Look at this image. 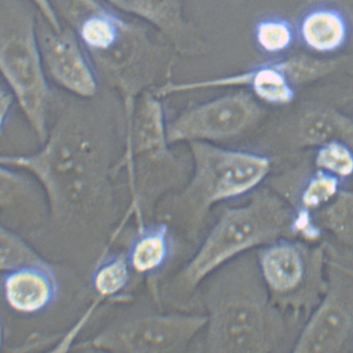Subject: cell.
<instances>
[{"instance_id":"cell-19","label":"cell","mask_w":353,"mask_h":353,"mask_svg":"<svg viewBox=\"0 0 353 353\" xmlns=\"http://www.w3.org/2000/svg\"><path fill=\"white\" fill-rule=\"evenodd\" d=\"M316 224L324 239L353 248V194L343 188L338 194L314 213Z\"/></svg>"},{"instance_id":"cell-13","label":"cell","mask_w":353,"mask_h":353,"mask_svg":"<svg viewBox=\"0 0 353 353\" xmlns=\"http://www.w3.org/2000/svg\"><path fill=\"white\" fill-rule=\"evenodd\" d=\"M182 247L168 224L153 220L136 225L123 250L132 274L147 281L153 301L157 304L161 279Z\"/></svg>"},{"instance_id":"cell-12","label":"cell","mask_w":353,"mask_h":353,"mask_svg":"<svg viewBox=\"0 0 353 353\" xmlns=\"http://www.w3.org/2000/svg\"><path fill=\"white\" fill-rule=\"evenodd\" d=\"M40 54L44 69L63 90L79 99H90L97 92L94 68L74 32L55 31L46 23L37 26Z\"/></svg>"},{"instance_id":"cell-9","label":"cell","mask_w":353,"mask_h":353,"mask_svg":"<svg viewBox=\"0 0 353 353\" xmlns=\"http://www.w3.org/2000/svg\"><path fill=\"white\" fill-rule=\"evenodd\" d=\"M327 258V290L304 323L294 353L353 352V248L322 241Z\"/></svg>"},{"instance_id":"cell-26","label":"cell","mask_w":353,"mask_h":353,"mask_svg":"<svg viewBox=\"0 0 353 353\" xmlns=\"http://www.w3.org/2000/svg\"><path fill=\"white\" fill-rule=\"evenodd\" d=\"M14 101V97L9 89L0 85V133L5 127Z\"/></svg>"},{"instance_id":"cell-15","label":"cell","mask_w":353,"mask_h":353,"mask_svg":"<svg viewBox=\"0 0 353 353\" xmlns=\"http://www.w3.org/2000/svg\"><path fill=\"white\" fill-rule=\"evenodd\" d=\"M113 9L156 28L178 50L196 52L203 44L186 21L180 0H104Z\"/></svg>"},{"instance_id":"cell-5","label":"cell","mask_w":353,"mask_h":353,"mask_svg":"<svg viewBox=\"0 0 353 353\" xmlns=\"http://www.w3.org/2000/svg\"><path fill=\"white\" fill-rule=\"evenodd\" d=\"M188 144L192 158L188 180L158 204L154 218L168 224L182 245L197 246L211 210L261 188L273 164L261 154L205 141Z\"/></svg>"},{"instance_id":"cell-1","label":"cell","mask_w":353,"mask_h":353,"mask_svg":"<svg viewBox=\"0 0 353 353\" xmlns=\"http://www.w3.org/2000/svg\"><path fill=\"white\" fill-rule=\"evenodd\" d=\"M41 147L0 155V163L28 174L42 190L52 225L84 239L96 261L110 252L123 214L117 201L116 164L90 133L72 121L56 125Z\"/></svg>"},{"instance_id":"cell-6","label":"cell","mask_w":353,"mask_h":353,"mask_svg":"<svg viewBox=\"0 0 353 353\" xmlns=\"http://www.w3.org/2000/svg\"><path fill=\"white\" fill-rule=\"evenodd\" d=\"M32 8L28 0H0V76L42 144L50 133L52 95Z\"/></svg>"},{"instance_id":"cell-8","label":"cell","mask_w":353,"mask_h":353,"mask_svg":"<svg viewBox=\"0 0 353 353\" xmlns=\"http://www.w3.org/2000/svg\"><path fill=\"white\" fill-rule=\"evenodd\" d=\"M255 256L272 300L303 327L327 290L323 242L282 238L255 250Z\"/></svg>"},{"instance_id":"cell-18","label":"cell","mask_w":353,"mask_h":353,"mask_svg":"<svg viewBox=\"0 0 353 353\" xmlns=\"http://www.w3.org/2000/svg\"><path fill=\"white\" fill-rule=\"evenodd\" d=\"M300 34L305 46L319 54L335 52L344 46L348 34L346 19L339 10L318 8L304 16Z\"/></svg>"},{"instance_id":"cell-2","label":"cell","mask_w":353,"mask_h":353,"mask_svg":"<svg viewBox=\"0 0 353 353\" xmlns=\"http://www.w3.org/2000/svg\"><path fill=\"white\" fill-rule=\"evenodd\" d=\"M192 311L206 323L190 352L291 353L302 325L272 300L255 250L225 263L199 286Z\"/></svg>"},{"instance_id":"cell-11","label":"cell","mask_w":353,"mask_h":353,"mask_svg":"<svg viewBox=\"0 0 353 353\" xmlns=\"http://www.w3.org/2000/svg\"><path fill=\"white\" fill-rule=\"evenodd\" d=\"M263 110L246 92L217 97L194 105L166 123L169 145L205 141L216 144L241 135L256 124Z\"/></svg>"},{"instance_id":"cell-3","label":"cell","mask_w":353,"mask_h":353,"mask_svg":"<svg viewBox=\"0 0 353 353\" xmlns=\"http://www.w3.org/2000/svg\"><path fill=\"white\" fill-rule=\"evenodd\" d=\"M294 209L271 188H259L241 205L227 207L183 265L161 283L158 301L166 310L192 311L201 283L225 263L282 238H294Z\"/></svg>"},{"instance_id":"cell-4","label":"cell","mask_w":353,"mask_h":353,"mask_svg":"<svg viewBox=\"0 0 353 353\" xmlns=\"http://www.w3.org/2000/svg\"><path fill=\"white\" fill-rule=\"evenodd\" d=\"M81 46L125 108L169 72L165 51L151 32L101 0H59Z\"/></svg>"},{"instance_id":"cell-17","label":"cell","mask_w":353,"mask_h":353,"mask_svg":"<svg viewBox=\"0 0 353 353\" xmlns=\"http://www.w3.org/2000/svg\"><path fill=\"white\" fill-rule=\"evenodd\" d=\"M134 274L124 250L104 255L90 274V285L95 300L92 304L99 307L103 302H130L128 289Z\"/></svg>"},{"instance_id":"cell-21","label":"cell","mask_w":353,"mask_h":353,"mask_svg":"<svg viewBox=\"0 0 353 353\" xmlns=\"http://www.w3.org/2000/svg\"><path fill=\"white\" fill-rule=\"evenodd\" d=\"M46 259L26 239L0 223V273L3 274L27 263Z\"/></svg>"},{"instance_id":"cell-20","label":"cell","mask_w":353,"mask_h":353,"mask_svg":"<svg viewBox=\"0 0 353 353\" xmlns=\"http://www.w3.org/2000/svg\"><path fill=\"white\" fill-rule=\"evenodd\" d=\"M343 182L332 174L314 168L297 184L295 192L288 202L294 209H299L314 213L330 203L343 188Z\"/></svg>"},{"instance_id":"cell-7","label":"cell","mask_w":353,"mask_h":353,"mask_svg":"<svg viewBox=\"0 0 353 353\" xmlns=\"http://www.w3.org/2000/svg\"><path fill=\"white\" fill-rule=\"evenodd\" d=\"M203 312L166 310L155 302L121 312L95 335L70 351L114 353H183L205 326Z\"/></svg>"},{"instance_id":"cell-16","label":"cell","mask_w":353,"mask_h":353,"mask_svg":"<svg viewBox=\"0 0 353 353\" xmlns=\"http://www.w3.org/2000/svg\"><path fill=\"white\" fill-rule=\"evenodd\" d=\"M334 140L352 145L353 121L336 109L310 108L303 112L293 125V143L299 148H316Z\"/></svg>"},{"instance_id":"cell-14","label":"cell","mask_w":353,"mask_h":353,"mask_svg":"<svg viewBox=\"0 0 353 353\" xmlns=\"http://www.w3.org/2000/svg\"><path fill=\"white\" fill-rule=\"evenodd\" d=\"M59 293L58 276L48 259L16 268L3 276V300L11 311L19 315L43 314L55 303Z\"/></svg>"},{"instance_id":"cell-23","label":"cell","mask_w":353,"mask_h":353,"mask_svg":"<svg viewBox=\"0 0 353 353\" xmlns=\"http://www.w3.org/2000/svg\"><path fill=\"white\" fill-rule=\"evenodd\" d=\"M30 176L0 163V210L20 206L30 197L32 182Z\"/></svg>"},{"instance_id":"cell-10","label":"cell","mask_w":353,"mask_h":353,"mask_svg":"<svg viewBox=\"0 0 353 353\" xmlns=\"http://www.w3.org/2000/svg\"><path fill=\"white\" fill-rule=\"evenodd\" d=\"M339 66V60L297 56L220 79L193 83L168 82L157 89V93L165 97L201 89L246 86L263 103L283 105L290 104L294 99L296 85L322 79L332 74Z\"/></svg>"},{"instance_id":"cell-22","label":"cell","mask_w":353,"mask_h":353,"mask_svg":"<svg viewBox=\"0 0 353 353\" xmlns=\"http://www.w3.org/2000/svg\"><path fill=\"white\" fill-rule=\"evenodd\" d=\"M352 145L343 141H328L316 148L314 168L332 174L344 181L353 173Z\"/></svg>"},{"instance_id":"cell-24","label":"cell","mask_w":353,"mask_h":353,"mask_svg":"<svg viewBox=\"0 0 353 353\" xmlns=\"http://www.w3.org/2000/svg\"><path fill=\"white\" fill-rule=\"evenodd\" d=\"M255 39L262 50L268 54H277L291 46L294 39L293 30L285 20L267 19L257 24Z\"/></svg>"},{"instance_id":"cell-25","label":"cell","mask_w":353,"mask_h":353,"mask_svg":"<svg viewBox=\"0 0 353 353\" xmlns=\"http://www.w3.org/2000/svg\"><path fill=\"white\" fill-rule=\"evenodd\" d=\"M28 1L41 14L44 22L48 26L55 31L62 30L63 26L61 24L59 14L57 13L51 0H28Z\"/></svg>"},{"instance_id":"cell-27","label":"cell","mask_w":353,"mask_h":353,"mask_svg":"<svg viewBox=\"0 0 353 353\" xmlns=\"http://www.w3.org/2000/svg\"><path fill=\"white\" fill-rule=\"evenodd\" d=\"M3 345H5V325H3V319L0 315V352L2 351Z\"/></svg>"}]
</instances>
